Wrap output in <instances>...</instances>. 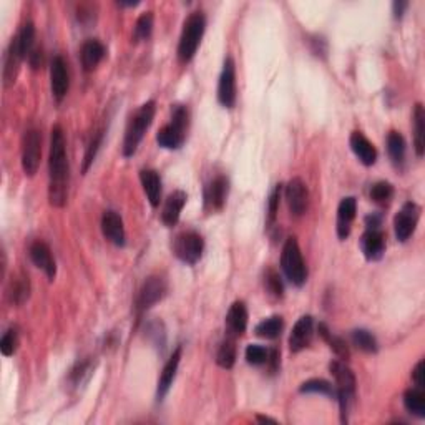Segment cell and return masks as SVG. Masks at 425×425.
I'll list each match as a JSON object with an SVG mask.
<instances>
[{"label": "cell", "mask_w": 425, "mask_h": 425, "mask_svg": "<svg viewBox=\"0 0 425 425\" xmlns=\"http://www.w3.org/2000/svg\"><path fill=\"white\" fill-rule=\"evenodd\" d=\"M70 168L67 158V142L64 128L55 125L50 137V155H48V200L55 208H64L68 200Z\"/></svg>", "instance_id": "1"}, {"label": "cell", "mask_w": 425, "mask_h": 425, "mask_svg": "<svg viewBox=\"0 0 425 425\" xmlns=\"http://www.w3.org/2000/svg\"><path fill=\"white\" fill-rule=\"evenodd\" d=\"M156 113V103L150 100V102L143 103L142 107L138 108L137 113L131 117L128 126H126L125 131V140H124V155L133 156L137 153L140 143L147 133V130L150 128L153 118H155Z\"/></svg>", "instance_id": "2"}, {"label": "cell", "mask_w": 425, "mask_h": 425, "mask_svg": "<svg viewBox=\"0 0 425 425\" xmlns=\"http://www.w3.org/2000/svg\"><path fill=\"white\" fill-rule=\"evenodd\" d=\"M206 29V19L201 12H193V14L188 17L185 25H183V32L181 37H179L178 43V59L181 64L191 62L193 57L196 55V50H198L201 38L204 35Z\"/></svg>", "instance_id": "3"}, {"label": "cell", "mask_w": 425, "mask_h": 425, "mask_svg": "<svg viewBox=\"0 0 425 425\" xmlns=\"http://www.w3.org/2000/svg\"><path fill=\"white\" fill-rule=\"evenodd\" d=\"M188 128V108L174 105L172 110V121L158 131L156 142L166 150H178L183 147Z\"/></svg>", "instance_id": "4"}, {"label": "cell", "mask_w": 425, "mask_h": 425, "mask_svg": "<svg viewBox=\"0 0 425 425\" xmlns=\"http://www.w3.org/2000/svg\"><path fill=\"white\" fill-rule=\"evenodd\" d=\"M281 268L289 279V283L294 284V286L301 288L308 281V268H306V262L302 260L301 248L297 244L296 238H288L286 243H284Z\"/></svg>", "instance_id": "5"}, {"label": "cell", "mask_w": 425, "mask_h": 425, "mask_svg": "<svg viewBox=\"0 0 425 425\" xmlns=\"http://www.w3.org/2000/svg\"><path fill=\"white\" fill-rule=\"evenodd\" d=\"M331 374L336 379V397L339 401L341 405V414H343V422L348 420V412L350 407V402L356 397V378H354L352 371L343 361H332L331 366Z\"/></svg>", "instance_id": "6"}, {"label": "cell", "mask_w": 425, "mask_h": 425, "mask_svg": "<svg viewBox=\"0 0 425 425\" xmlns=\"http://www.w3.org/2000/svg\"><path fill=\"white\" fill-rule=\"evenodd\" d=\"M42 158V135L37 128H29L22 140V170L27 177H35Z\"/></svg>", "instance_id": "7"}, {"label": "cell", "mask_w": 425, "mask_h": 425, "mask_svg": "<svg viewBox=\"0 0 425 425\" xmlns=\"http://www.w3.org/2000/svg\"><path fill=\"white\" fill-rule=\"evenodd\" d=\"M204 249V241L196 231H185L178 234L173 243V253L185 264H196L201 260Z\"/></svg>", "instance_id": "8"}, {"label": "cell", "mask_w": 425, "mask_h": 425, "mask_svg": "<svg viewBox=\"0 0 425 425\" xmlns=\"http://www.w3.org/2000/svg\"><path fill=\"white\" fill-rule=\"evenodd\" d=\"M166 281L161 276H150L147 281L143 283L142 289L138 292L137 299V311L138 314L147 313L148 309L153 308L158 301H161L166 294Z\"/></svg>", "instance_id": "9"}, {"label": "cell", "mask_w": 425, "mask_h": 425, "mask_svg": "<svg viewBox=\"0 0 425 425\" xmlns=\"http://www.w3.org/2000/svg\"><path fill=\"white\" fill-rule=\"evenodd\" d=\"M284 196H286L288 208L292 216L299 218L308 211L309 191H308V185H306L301 178L289 179L286 190H284Z\"/></svg>", "instance_id": "10"}, {"label": "cell", "mask_w": 425, "mask_h": 425, "mask_svg": "<svg viewBox=\"0 0 425 425\" xmlns=\"http://www.w3.org/2000/svg\"><path fill=\"white\" fill-rule=\"evenodd\" d=\"M420 216V208L415 203H405L402 206V209L396 214V220H394V231H396V238L401 243H405L407 239L414 234L415 228H417Z\"/></svg>", "instance_id": "11"}, {"label": "cell", "mask_w": 425, "mask_h": 425, "mask_svg": "<svg viewBox=\"0 0 425 425\" xmlns=\"http://www.w3.org/2000/svg\"><path fill=\"white\" fill-rule=\"evenodd\" d=\"M218 100L225 108H233L236 103V67L231 57H228L223 65L218 83Z\"/></svg>", "instance_id": "12"}, {"label": "cell", "mask_w": 425, "mask_h": 425, "mask_svg": "<svg viewBox=\"0 0 425 425\" xmlns=\"http://www.w3.org/2000/svg\"><path fill=\"white\" fill-rule=\"evenodd\" d=\"M230 181L226 177H216L204 188V208L206 211H221L226 204Z\"/></svg>", "instance_id": "13"}, {"label": "cell", "mask_w": 425, "mask_h": 425, "mask_svg": "<svg viewBox=\"0 0 425 425\" xmlns=\"http://www.w3.org/2000/svg\"><path fill=\"white\" fill-rule=\"evenodd\" d=\"M50 89L52 95L57 102H62L65 95L68 94L70 89V77H68V68L65 60L60 55L54 57L50 64Z\"/></svg>", "instance_id": "14"}, {"label": "cell", "mask_w": 425, "mask_h": 425, "mask_svg": "<svg viewBox=\"0 0 425 425\" xmlns=\"http://www.w3.org/2000/svg\"><path fill=\"white\" fill-rule=\"evenodd\" d=\"M314 336V321L311 315H302L297 319V322L292 327L291 336H289V349L292 352H301L302 349L309 348L311 341Z\"/></svg>", "instance_id": "15"}, {"label": "cell", "mask_w": 425, "mask_h": 425, "mask_svg": "<svg viewBox=\"0 0 425 425\" xmlns=\"http://www.w3.org/2000/svg\"><path fill=\"white\" fill-rule=\"evenodd\" d=\"M30 260H32V262L38 269H42L43 273L47 274V278L50 279V281H54L57 274L55 260L54 256H52L50 248H48L43 241H35V243H32V246H30Z\"/></svg>", "instance_id": "16"}, {"label": "cell", "mask_w": 425, "mask_h": 425, "mask_svg": "<svg viewBox=\"0 0 425 425\" xmlns=\"http://www.w3.org/2000/svg\"><path fill=\"white\" fill-rule=\"evenodd\" d=\"M181 352H183L181 345H178V348L173 350L172 357L166 361L163 371H161L160 380H158V389H156V398H158V401H163L166 394H168L170 389H172L173 380H174V378H177L179 361H181Z\"/></svg>", "instance_id": "17"}, {"label": "cell", "mask_w": 425, "mask_h": 425, "mask_svg": "<svg viewBox=\"0 0 425 425\" xmlns=\"http://www.w3.org/2000/svg\"><path fill=\"white\" fill-rule=\"evenodd\" d=\"M248 327V308L243 301H236L231 304L226 314V331L228 336L241 337Z\"/></svg>", "instance_id": "18"}, {"label": "cell", "mask_w": 425, "mask_h": 425, "mask_svg": "<svg viewBox=\"0 0 425 425\" xmlns=\"http://www.w3.org/2000/svg\"><path fill=\"white\" fill-rule=\"evenodd\" d=\"M22 60H24V57H22L19 45H17V40L14 37L6 52V59H3L2 78H3V87H7V89L15 83L17 75H19Z\"/></svg>", "instance_id": "19"}, {"label": "cell", "mask_w": 425, "mask_h": 425, "mask_svg": "<svg viewBox=\"0 0 425 425\" xmlns=\"http://www.w3.org/2000/svg\"><path fill=\"white\" fill-rule=\"evenodd\" d=\"M357 211V201L354 196H348L339 203L337 208V236L341 239H345L350 234V228H352L354 218Z\"/></svg>", "instance_id": "20"}, {"label": "cell", "mask_w": 425, "mask_h": 425, "mask_svg": "<svg viewBox=\"0 0 425 425\" xmlns=\"http://www.w3.org/2000/svg\"><path fill=\"white\" fill-rule=\"evenodd\" d=\"M102 233L115 246L125 244V226L121 216L115 211H105L102 216Z\"/></svg>", "instance_id": "21"}, {"label": "cell", "mask_w": 425, "mask_h": 425, "mask_svg": "<svg viewBox=\"0 0 425 425\" xmlns=\"http://www.w3.org/2000/svg\"><path fill=\"white\" fill-rule=\"evenodd\" d=\"M361 249L367 261H379L385 253V238L380 230H367L361 238Z\"/></svg>", "instance_id": "22"}, {"label": "cell", "mask_w": 425, "mask_h": 425, "mask_svg": "<svg viewBox=\"0 0 425 425\" xmlns=\"http://www.w3.org/2000/svg\"><path fill=\"white\" fill-rule=\"evenodd\" d=\"M349 143L350 150L354 151V155L359 158V161H361L362 165L372 166L378 161V150H375V147L369 140L364 137L361 131H354V133L350 135Z\"/></svg>", "instance_id": "23"}, {"label": "cell", "mask_w": 425, "mask_h": 425, "mask_svg": "<svg viewBox=\"0 0 425 425\" xmlns=\"http://www.w3.org/2000/svg\"><path fill=\"white\" fill-rule=\"evenodd\" d=\"M186 200L188 195L181 190L172 193V195L166 198L163 211H161V221H163L166 226H174L179 221V214H181V209L185 208Z\"/></svg>", "instance_id": "24"}, {"label": "cell", "mask_w": 425, "mask_h": 425, "mask_svg": "<svg viewBox=\"0 0 425 425\" xmlns=\"http://www.w3.org/2000/svg\"><path fill=\"white\" fill-rule=\"evenodd\" d=\"M105 54H107V48L100 40L96 38H90L82 45V65L85 72H91L98 67V64L102 62Z\"/></svg>", "instance_id": "25"}, {"label": "cell", "mask_w": 425, "mask_h": 425, "mask_svg": "<svg viewBox=\"0 0 425 425\" xmlns=\"http://www.w3.org/2000/svg\"><path fill=\"white\" fill-rule=\"evenodd\" d=\"M140 181H142L143 191L153 208H156L161 201V178L155 170H142L140 172Z\"/></svg>", "instance_id": "26"}, {"label": "cell", "mask_w": 425, "mask_h": 425, "mask_svg": "<svg viewBox=\"0 0 425 425\" xmlns=\"http://www.w3.org/2000/svg\"><path fill=\"white\" fill-rule=\"evenodd\" d=\"M29 296H30L29 276L24 273L14 276V278L10 279V283H8V288H7L8 301L15 306H22L25 301L29 299Z\"/></svg>", "instance_id": "27"}, {"label": "cell", "mask_w": 425, "mask_h": 425, "mask_svg": "<svg viewBox=\"0 0 425 425\" xmlns=\"http://www.w3.org/2000/svg\"><path fill=\"white\" fill-rule=\"evenodd\" d=\"M414 147L417 156L422 158L425 150V112L420 103L415 105L414 110Z\"/></svg>", "instance_id": "28"}, {"label": "cell", "mask_w": 425, "mask_h": 425, "mask_svg": "<svg viewBox=\"0 0 425 425\" xmlns=\"http://www.w3.org/2000/svg\"><path fill=\"white\" fill-rule=\"evenodd\" d=\"M404 405L412 415H415V417H419V419H424L425 417L424 389H420V387L409 389V391L404 394Z\"/></svg>", "instance_id": "29"}, {"label": "cell", "mask_w": 425, "mask_h": 425, "mask_svg": "<svg viewBox=\"0 0 425 425\" xmlns=\"http://www.w3.org/2000/svg\"><path fill=\"white\" fill-rule=\"evenodd\" d=\"M17 45H19V50L24 59H29L32 55V52L35 50V27L32 22H27V24L22 25V29L19 30V33L15 35Z\"/></svg>", "instance_id": "30"}, {"label": "cell", "mask_w": 425, "mask_h": 425, "mask_svg": "<svg viewBox=\"0 0 425 425\" xmlns=\"http://www.w3.org/2000/svg\"><path fill=\"white\" fill-rule=\"evenodd\" d=\"M387 151L392 163L401 166L405 160V140L398 131H391L387 135Z\"/></svg>", "instance_id": "31"}, {"label": "cell", "mask_w": 425, "mask_h": 425, "mask_svg": "<svg viewBox=\"0 0 425 425\" xmlns=\"http://www.w3.org/2000/svg\"><path fill=\"white\" fill-rule=\"evenodd\" d=\"M236 362V339L228 336L216 352V364L223 369H231Z\"/></svg>", "instance_id": "32"}, {"label": "cell", "mask_w": 425, "mask_h": 425, "mask_svg": "<svg viewBox=\"0 0 425 425\" xmlns=\"http://www.w3.org/2000/svg\"><path fill=\"white\" fill-rule=\"evenodd\" d=\"M283 327L284 322L281 315H271V318L258 324V326L254 327V332H256V336L264 337V339H276V337L281 336Z\"/></svg>", "instance_id": "33"}, {"label": "cell", "mask_w": 425, "mask_h": 425, "mask_svg": "<svg viewBox=\"0 0 425 425\" xmlns=\"http://www.w3.org/2000/svg\"><path fill=\"white\" fill-rule=\"evenodd\" d=\"M318 331H319V334H321L322 339L329 344V348L334 350L336 356L339 359H343V361H348L350 352H349L348 344H345V341L341 339V337H337V336H332V332H329L326 324H319Z\"/></svg>", "instance_id": "34"}, {"label": "cell", "mask_w": 425, "mask_h": 425, "mask_svg": "<svg viewBox=\"0 0 425 425\" xmlns=\"http://www.w3.org/2000/svg\"><path fill=\"white\" fill-rule=\"evenodd\" d=\"M352 343L357 349H361L362 352L367 354H375L378 352V341L372 336V332L366 329H356L352 332Z\"/></svg>", "instance_id": "35"}, {"label": "cell", "mask_w": 425, "mask_h": 425, "mask_svg": "<svg viewBox=\"0 0 425 425\" xmlns=\"http://www.w3.org/2000/svg\"><path fill=\"white\" fill-rule=\"evenodd\" d=\"M151 32H153V14L151 12H144V14L138 17L137 24H135V30H133L135 42L148 40V38L151 37Z\"/></svg>", "instance_id": "36"}, {"label": "cell", "mask_w": 425, "mask_h": 425, "mask_svg": "<svg viewBox=\"0 0 425 425\" xmlns=\"http://www.w3.org/2000/svg\"><path fill=\"white\" fill-rule=\"evenodd\" d=\"M299 391L302 394H321V396H336V389L332 387L331 382L324 379H311L308 382H304L301 385Z\"/></svg>", "instance_id": "37"}, {"label": "cell", "mask_w": 425, "mask_h": 425, "mask_svg": "<svg viewBox=\"0 0 425 425\" xmlns=\"http://www.w3.org/2000/svg\"><path fill=\"white\" fill-rule=\"evenodd\" d=\"M394 186L389 181H378L371 188V200L378 204H385L392 200Z\"/></svg>", "instance_id": "38"}, {"label": "cell", "mask_w": 425, "mask_h": 425, "mask_svg": "<svg viewBox=\"0 0 425 425\" xmlns=\"http://www.w3.org/2000/svg\"><path fill=\"white\" fill-rule=\"evenodd\" d=\"M264 288L268 291L269 296L276 297V299H281L284 294V286L281 281V276L276 273L274 269H268L264 274Z\"/></svg>", "instance_id": "39"}, {"label": "cell", "mask_w": 425, "mask_h": 425, "mask_svg": "<svg viewBox=\"0 0 425 425\" xmlns=\"http://www.w3.org/2000/svg\"><path fill=\"white\" fill-rule=\"evenodd\" d=\"M102 142H103V130H96L94 133V137H91V140H90L89 148H87L85 161H83V173L89 172L91 163L95 161V156L100 150V144H102Z\"/></svg>", "instance_id": "40"}, {"label": "cell", "mask_w": 425, "mask_h": 425, "mask_svg": "<svg viewBox=\"0 0 425 425\" xmlns=\"http://www.w3.org/2000/svg\"><path fill=\"white\" fill-rule=\"evenodd\" d=\"M17 348H19V332H17V327H10L6 334L2 336V341H0V350L6 357L14 356Z\"/></svg>", "instance_id": "41"}, {"label": "cell", "mask_w": 425, "mask_h": 425, "mask_svg": "<svg viewBox=\"0 0 425 425\" xmlns=\"http://www.w3.org/2000/svg\"><path fill=\"white\" fill-rule=\"evenodd\" d=\"M269 350L264 345L260 344H251L246 348V361L251 366H262V364L268 362Z\"/></svg>", "instance_id": "42"}, {"label": "cell", "mask_w": 425, "mask_h": 425, "mask_svg": "<svg viewBox=\"0 0 425 425\" xmlns=\"http://www.w3.org/2000/svg\"><path fill=\"white\" fill-rule=\"evenodd\" d=\"M281 191L283 185H276V188L271 193L269 201H268V226L271 228L274 225L276 218H278V209H279V200H281Z\"/></svg>", "instance_id": "43"}, {"label": "cell", "mask_w": 425, "mask_h": 425, "mask_svg": "<svg viewBox=\"0 0 425 425\" xmlns=\"http://www.w3.org/2000/svg\"><path fill=\"white\" fill-rule=\"evenodd\" d=\"M412 380H414L415 387L424 389L425 385V362L419 361L417 366L414 367V371H412Z\"/></svg>", "instance_id": "44"}, {"label": "cell", "mask_w": 425, "mask_h": 425, "mask_svg": "<svg viewBox=\"0 0 425 425\" xmlns=\"http://www.w3.org/2000/svg\"><path fill=\"white\" fill-rule=\"evenodd\" d=\"M311 50L315 57H326L327 54V43L322 37H314L311 40Z\"/></svg>", "instance_id": "45"}, {"label": "cell", "mask_w": 425, "mask_h": 425, "mask_svg": "<svg viewBox=\"0 0 425 425\" xmlns=\"http://www.w3.org/2000/svg\"><path fill=\"white\" fill-rule=\"evenodd\" d=\"M380 223H382V216H380V214H378V213H372L366 218L367 230H379Z\"/></svg>", "instance_id": "46"}, {"label": "cell", "mask_w": 425, "mask_h": 425, "mask_svg": "<svg viewBox=\"0 0 425 425\" xmlns=\"http://www.w3.org/2000/svg\"><path fill=\"white\" fill-rule=\"evenodd\" d=\"M394 17L396 19H401L402 15H404L405 8L409 7V2H402V0H398V2H394Z\"/></svg>", "instance_id": "47"}, {"label": "cell", "mask_w": 425, "mask_h": 425, "mask_svg": "<svg viewBox=\"0 0 425 425\" xmlns=\"http://www.w3.org/2000/svg\"><path fill=\"white\" fill-rule=\"evenodd\" d=\"M258 422H271V424H276L274 419H269V417H262V415H258Z\"/></svg>", "instance_id": "48"}, {"label": "cell", "mask_w": 425, "mask_h": 425, "mask_svg": "<svg viewBox=\"0 0 425 425\" xmlns=\"http://www.w3.org/2000/svg\"><path fill=\"white\" fill-rule=\"evenodd\" d=\"M118 6H120V7H135V6H138V2H118Z\"/></svg>", "instance_id": "49"}]
</instances>
